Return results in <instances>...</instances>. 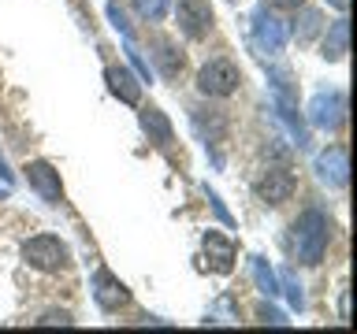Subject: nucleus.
I'll return each mask as SVG.
<instances>
[{
	"label": "nucleus",
	"mask_w": 357,
	"mask_h": 334,
	"mask_svg": "<svg viewBox=\"0 0 357 334\" xmlns=\"http://www.w3.org/2000/svg\"><path fill=\"white\" fill-rule=\"evenodd\" d=\"M294 189H298V178L287 167H268L264 178L257 182V193H261L264 205H283V200L294 197Z\"/></svg>",
	"instance_id": "obj_4"
},
{
	"label": "nucleus",
	"mask_w": 357,
	"mask_h": 334,
	"mask_svg": "<svg viewBox=\"0 0 357 334\" xmlns=\"http://www.w3.org/2000/svg\"><path fill=\"white\" fill-rule=\"evenodd\" d=\"M142 127L149 130L160 145H164V141H172V122L164 119V111H160V108H142Z\"/></svg>",
	"instance_id": "obj_13"
},
{
	"label": "nucleus",
	"mask_w": 357,
	"mask_h": 334,
	"mask_svg": "<svg viewBox=\"0 0 357 334\" xmlns=\"http://www.w3.org/2000/svg\"><path fill=\"white\" fill-rule=\"evenodd\" d=\"M294 249L301 264H320L324 249H328V219L320 212H305L294 227Z\"/></svg>",
	"instance_id": "obj_1"
},
{
	"label": "nucleus",
	"mask_w": 357,
	"mask_h": 334,
	"mask_svg": "<svg viewBox=\"0 0 357 334\" xmlns=\"http://www.w3.org/2000/svg\"><path fill=\"white\" fill-rule=\"evenodd\" d=\"M242 82V71L231 60H212L197 71V89L208 97H231Z\"/></svg>",
	"instance_id": "obj_3"
},
{
	"label": "nucleus",
	"mask_w": 357,
	"mask_h": 334,
	"mask_svg": "<svg viewBox=\"0 0 357 334\" xmlns=\"http://www.w3.org/2000/svg\"><path fill=\"white\" fill-rule=\"evenodd\" d=\"M268 4H275V8H287V11H294V8H301L305 0H268Z\"/></svg>",
	"instance_id": "obj_19"
},
{
	"label": "nucleus",
	"mask_w": 357,
	"mask_h": 334,
	"mask_svg": "<svg viewBox=\"0 0 357 334\" xmlns=\"http://www.w3.org/2000/svg\"><path fill=\"white\" fill-rule=\"evenodd\" d=\"M26 182L38 189V193L45 197V200H60L63 197V189H60V175L52 171L49 164H41V160H33V164H26Z\"/></svg>",
	"instance_id": "obj_6"
},
{
	"label": "nucleus",
	"mask_w": 357,
	"mask_h": 334,
	"mask_svg": "<svg viewBox=\"0 0 357 334\" xmlns=\"http://www.w3.org/2000/svg\"><path fill=\"white\" fill-rule=\"evenodd\" d=\"M97 301H100V308L116 312V308H123V305L130 301V294H127V286L116 283L108 271H100V275H97Z\"/></svg>",
	"instance_id": "obj_7"
},
{
	"label": "nucleus",
	"mask_w": 357,
	"mask_h": 334,
	"mask_svg": "<svg viewBox=\"0 0 357 334\" xmlns=\"http://www.w3.org/2000/svg\"><path fill=\"white\" fill-rule=\"evenodd\" d=\"M22 256H26V264L38 267V271H63V267L71 264L67 245L60 238H52V234H38V238H30L26 245H22Z\"/></svg>",
	"instance_id": "obj_2"
},
{
	"label": "nucleus",
	"mask_w": 357,
	"mask_h": 334,
	"mask_svg": "<svg viewBox=\"0 0 357 334\" xmlns=\"http://www.w3.org/2000/svg\"><path fill=\"white\" fill-rule=\"evenodd\" d=\"M156 63L164 67V74H178L183 71V56H175V49L167 41H160V52H156Z\"/></svg>",
	"instance_id": "obj_16"
},
{
	"label": "nucleus",
	"mask_w": 357,
	"mask_h": 334,
	"mask_svg": "<svg viewBox=\"0 0 357 334\" xmlns=\"http://www.w3.org/2000/svg\"><path fill=\"white\" fill-rule=\"evenodd\" d=\"M175 19H178V30H183L186 38H205V33L212 30V8H208V0H178Z\"/></svg>",
	"instance_id": "obj_5"
},
{
	"label": "nucleus",
	"mask_w": 357,
	"mask_h": 334,
	"mask_svg": "<svg viewBox=\"0 0 357 334\" xmlns=\"http://www.w3.org/2000/svg\"><path fill=\"white\" fill-rule=\"evenodd\" d=\"M317 30H320V15H317V11H305V15H301V33H298V38L305 41V38H312Z\"/></svg>",
	"instance_id": "obj_17"
},
{
	"label": "nucleus",
	"mask_w": 357,
	"mask_h": 334,
	"mask_svg": "<svg viewBox=\"0 0 357 334\" xmlns=\"http://www.w3.org/2000/svg\"><path fill=\"white\" fill-rule=\"evenodd\" d=\"M38 323H63V327H71V316H67V312H45V316L38 319Z\"/></svg>",
	"instance_id": "obj_18"
},
{
	"label": "nucleus",
	"mask_w": 357,
	"mask_h": 334,
	"mask_svg": "<svg viewBox=\"0 0 357 334\" xmlns=\"http://www.w3.org/2000/svg\"><path fill=\"white\" fill-rule=\"evenodd\" d=\"M257 38H261V45H268V52H279L283 49V41H287V30H283V22L272 19V15H261L257 19Z\"/></svg>",
	"instance_id": "obj_12"
},
{
	"label": "nucleus",
	"mask_w": 357,
	"mask_h": 334,
	"mask_svg": "<svg viewBox=\"0 0 357 334\" xmlns=\"http://www.w3.org/2000/svg\"><path fill=\"white\" fill-rule=\"evenodd\" d=\"M167 8H172V0H134V11H138L142 19H149V22L164 19Z\"/></svg>",
	"instance_id": "obj_15"
},
{
	"label": "nucleus",
	"mask_w": 357,
	"mask_h": 334,
	"mask_svg": "<svg viewBox=\"0 0 357 334\" xmlns=\"http://www.w3.org/2000/svg\"><path fill=\"white\" fill-rule=\"evenodd\" d=\"M346 49H350V22L339 19V22H331L328 38H324V56L328 60H342Z\"/></svg>",
	"instance_id": "obj_10"
},
{
	"label": "nucleus",
	"mask_w": 357,
	"mask_h": 334,
	"mask_svg": "<svg viewBox=\"0 0 357 334\" xmlns=\"http://www.w3.org/2000/svg\"><path fill=\"white\" fill-rule=\"evenodd\" d=\"M108 86H112V93L123 97L127 104H138V97H142V82L127 71V67H108Z\"/></svg>",
	"instance_id": "obj_8"
},
{
	"label": "nucleus",
	"mask_w": 357,
	"mask_h": 334,
	"mask_svg": "<svg viewBox=\"0 0 357 334\" xmlns=\"http://www.w3.org/2000/svg\"><path fill=\"white\" fill-rule=\"evenodd\" d=\"M328 4H331V8H339V11H346V8H350V0H328Z\"/></svg>",
	"instance_id": "obj_20"
},
{
	"label": "nucleus",
	"mask_w": 357,
	"mask_h": 334,
	"mask_svg": "<svg viewBox=\"0 0 357 334\" xmlns=\"http://www.w3.org/2000/svg\"><path fill=\"white\" fill-rule=\"evenodd\" d=\"M312 111H317V122L320 127H335V122L342 119V100L339 97H328V100H317V104H312Z\"/></svg>",
	"instance_id": "obj_14"
},
{
	"label": "nucleus",
	"mask_w": 357,
	"mask_h": 334,
	"mask_svg": "<svg viewBox=\"0 0 357 334\" xmlns=\"http://www.w3.org/2000/svg\"><path fill=\"white\" fill-rule=\"evenodd\" d=\"M205 253L216 271H231V260H234V245L223 238V234H205Z\"/></svg>",
	"instance_id": "obj_9"
},
{
	"label": "nucleus",
	"mask_w": 357,
	"mask_h": 334,
	"mask_svg": "<svg viewBox=\"0 0 357 334\" xmlns=\"http://www.w3.org/2000/svg\"><path fill=\"white\" fill-rule=\"evenodd\" d=\"M320 175L331 178L335 186H342V182H346V149H339V145H335V149L324 152V156H320Z\"/></svg>",
	"instance_id": "obj_11"
}]
</instances>
